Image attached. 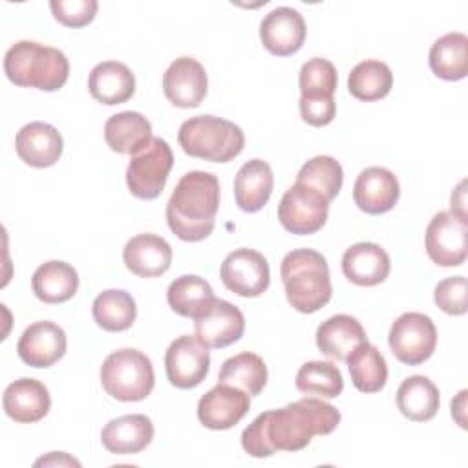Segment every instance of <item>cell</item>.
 I'll return each instance as SVG.
<instances>
[{"label": "cell", "mask_w": 468, "mask_h": 468, "mask_svg": "<svg viewBox=\"0 0 468 468\" xmlns=\"http://www.w3.org/2000/svg\"><path fill=\"white\" fill-rule=\"evenodd\" d=\"M219 208V181L203 170L186 172L166 203V223L183 241L208 238Z\"/></svg>", "instance_id": "1"}, {"label": "cell", "mask_w": 468, "mask_h": 468, "mask_svg": "<svg viewBox=\"0 0 468 468\" xmlns=\"http://www.w3.org/2000/svg\"><path fill=\"white\" fill-rule=\"evenodd\" d=\"M260 417L274 452L303 450L314 435H327L340 422V411L316 397L294 400L280 410L260 413Z\"/></svg>", "instance_id": "2"}, {"label": "cell", "mask_w": 468, "mask_h": 468, "mask_svg": "<svg viewBox=\"0 0 468 468\" xmlns=\"http://www.w3.org/2000/svg\"><path fill=\"white\" fill-rule=\"evenodd\" d=\"M282 282L287 302L298 313H316L333 294L325 258L314 249H294L282 260Z\"/></svg>", "instance_id": "3"}, {"label": "cell", "mask_w": 468, "mask_h": 468, "mask_svg": "<svg viewBox=\"0 0 468 468\" xmlns=\"http://www.w3.org/2000/svg\"><path fill=\"white\" fill-rule=\"evenodd\" d=\"M4 71L16 86L57 91L68 80L69 62L57 48L35 40H18L5 51Z\"/></svg>", "instance_id": "4"}, {"label": "cell", "mask_w": 468, "mask_h": 468, "mask_svg": "<svg viewBox=\"0 0 468 468\" xmlns=\"http://www.w3.org/2000/svg\"><path fill=\"white\" fill-rule=\"evenodd\" d=\"M179 146L185 154L210 163H229L245 146L241 128L214 115H196L179 126Z\"/></svg>", "instance_id": "5"}, {"label": "cell", "mask_w": 468, "mask_h": 468, "mask_svg": "<svg viewBox=\"0 0 468 468\" xmlns=\"http://www.w3.org/2000/svg\"><path fill=\"white\" fill-rule=\"evenodd\" d=\"M104 391L121 402L144 400L155 384L150 358L139 349H117L101 366Z\"/></svg>", "instance_id": "6"}, {"label": "cell", "mask_w": 468, "mask_h": 468, "mask_svg": "<svg viewBox=\"0 0 468 468\" xmlns=\"http://www.w3.org/2000/svg\"><path fill=\"white\" fill-rule=\"evenodd\" d=\"M174 165V154L168 143L161 137H154L150 144L132 155L126 168L128 190L139 199H155L163 192L168 174Z\"/></svg>", "instance_id": "7"}, {"label": "cell", "mask_w": 468, "mask_h": 468, "mask_svg": "<svg viewBox=\"0 0 468 468\" xmlns=\"http://www.w3.org/2000/svg\"><path fill=\"white\" fill-rule=\"evenodd\" d=\"M329 203L331 201L316 188L296 181L285 190L278 203V219L282 227L292 234H314L327 221Z\"/></svg>", "instance_id": "8"}, {"label": "cell", "mask_w": 468, "mask_h": 468, "mask_svg": "<svg viewBox=\"0 0 468 468\" xmlns=\"http://www.w3.org/2000/svg\"><path fill=\"white\" fill-rule=\"evenodd\" d=\"M388 342L399 362L419 366L433 355L437 329L430 316L422 313H404L391 324Z\"/></svg>", "instance_id": "9"}, {"label": "cell", "mask_w": 468, "mask_h": 468, "mask_svg": "<svg viewBox=\"0 0 468 468\" xmlns=\"http://www.w3.org/2000/svg\"><path fill=\"white\" fill-rule=\"evenodd\" d=\"M219 276L229 291L243 298L260 296L271 283V271L265 256L245 247L236 249L223 260Z\"/></svg>", "instance_id": "10"}, {"label": "cell", "mask_w": 468, "mask_h": 468, "mask_svg": "<svg viewBox=\"0 0 468 468\" xmlns=\"http://www.w3.org/2000/svg\"><path fill=\"white\" fill-rule=\"evenodd\" d=\"M466 221L452 212H437L426 227L424 247L441 267H459L466 260Z\"/></svg>", "instance_id": "11"}, {"label": "cell", "mask_w": 468, "mask_h": 468, "mask_svg": "<svg viewBox=\"0 0 468 468\" xmlns=\"http://www.w3.org/2000/svg\"><path fill=\"white\" fill-rule=\"evenodd\" d=\"M196 338L208 349H221L243 336L245 318L243 313L227 300L214 298L194 318Z\"/></svg>", "instance_id": "12"}, {"label": "cell", "mask_w": 468, "mask_h": 468, "mask_svg": "<svg viewBox=\"0 0 468 468\" xmlns=\"http://www.w3.org/2000/svg\"><path fill=\"white\" fill-rule=\"evenodd\" d=\"M210 367L208 347H205L196 335H183L176 338L165 355L166 378L179 389H190L199 386Z\"/></svg>", "instance_id": "13"}, {"label": "cell", "mask_w": 468, "mask_h": 468, "mask_svg": "<svg viewBox=\"0 0 468 468\" xmlns=\"http://www.w3.org/2000/svg\"><path fill=\"white\" fill-rule=\"evenodd\" d=\"M250 397L230 384L218 382L197 402V419L208 430H229L249 411Z\"/></svg>", "instance_id": "14"}, {"label": "cell", "mask_w": 468, "mask_h": 468, "mask_svg": "<svg viewBox=\"0 0 468 468\" xmlns=\"http://www.w3.org/2000/svg\"><path fill=\"white\" fill-rule=\"evenodd\" d=\"M207 71L192 57L176 58L163 75L165 97L177 108H197L207 95Z\"/></svg>", "instance_id": "15"}, {"label": "cell", "mask_w": 468, "mask_h": 468, "mask_svg": "<svg viewBox=\"0 0 468 468\" xmlns=\"http://www.w3.org/2000/svg\"><path fill=\"white\" fill-rule=\"evenodd\" d=\"M307 27L303 16L287 5L267 13L260 24V38L263 48L278 57L296 53L305 40Z\"/></svg>", "instance_id": "16"}, {"label": "cell", "mask_w": 468, "mask_h": 468, "mask_svg": "<svg viewBox=\"0 0 468 468\" xmlns=\"http://www.w3.org/2000/svg\"><path fill=\"white\" fill-rule=\"evenodd\" d=\"M66 346L64 329L55 322L42 320L24 329L16 351L24 364L31 367H49L64 356Z\"/></svg>", "instance_id": "17"}, {"label": "cell", "mask_w": 468, "mask_h": 468, "mask_svg": "<svg viewBox=\"0 0 468 468\" xmlns=\"http://www.w3.org/2000/svg\"><path fill=\"white\" fill-rule=\"evenodd\" d=\"M400 196L397 176L384 166H369L362 170L353 186L355 205L366 214L389 212Z\"/></svg>", "instance_id": "18"}, {"label": "cell", "mask_w": 468, "mask_h": 468, "mask_svg": "<svg viewBox=\"0 0 468 468\" xmlns=\"http://www.w3.org/2000/svg\"><path fill=\"white\" fill-rule=\"evenodd\" d=\"M15 150L26 165L35 168H48L60 159L64 141L55 126L35 121L18 130Z\"/></svg>", "instance_id": "19"}, {"label": "cell", "mask_w": 468, "mask_h": 468, "mask_svg": "<svg viewBox=\"0 0 468 468\" xmlns=\"http://www.w3.org/2000/svg\"><path fill=\"white\" fill-rule=\"evenodd\" d=\"M122 261L139 278H157L170 269L172 247L157 234H137L126 241Z\"/></svg>", "instance_id": "20"}, {"label": "cell", "mask_w": 468, "mask_h": 468, "mask_svg": "<svg viewBox=\"0 0 468 468\" xmlns=\"http://www.w3.org/2000/svg\"><path fill=\"white\" fill-rule=\"evenodd\" d=\"M4 411L20 424H31L44 419L51 408L48 388L37 378H18L4 391Z\"/></svg>", "instance_id": "21"}, {"label": "cell", "mask_w": 468, "mask_h": 468, "mask_svg": "<svg viewBox=\"0 0 468 468\" xmlns=\"http://www.w3.org/2000/svg\"><path fill=\"white\" fill-rule=\"evenodd\" d=\"M391 269L388 252L369 241H360L351 245L342 256L344 276L360 287H373L382 283Z\"/></svg>", "instance_id": "22"}, {"label": "cell", "mask_w": 468, "mask_h": 468, "mask_svg": "<svg viewBox=\"0 0 468 468\" xmlns=\"http://www.w3.org/2000/svg\"><path fill=\"white\" fill-rule=\"evenodd\" d=\"M154 439V424L143 413L112 419L101 431L102 446L115 455L143 452Z\"/></svg>", "instance_id": "23"}, {"label": "cell", "mask_w": 468, "mask_h": 468, "mask_svg": "<svg viewBox=\"0 0 468 468\" xmlns=\"http://www.w3.org/2000/svg\"><path fill=\"white\" fill-rule=\"evenodd\" d=\"M362 342H367L366 331L351 314H335L322 322L316 329L318 349L333 360L346 362L351 351Z\"/></svg>", "instance_id": "24"}, {"label": "cell", "mask_w": 468, "mask_h": 468, "mask_svg": "<svg viewBox=\"0 0 468 468\" xmlns=\"http://www.w3.org/2000/svg\"><path fill=\"white\" fill-rule=\"evenodd\" d=\"M104 139L113 152L137 155L154 139L152 124L139 112H121L104 122Z\"/></svg>", "instance_id": "25"}, {"label": "cell", "mask_w": 468, "mask_h": 468, "mask_svg": "<svg viewBox=\"0 0 468 468\" xmlns=\"http://www.w3.org/2000/svg\"><path fill=\"white\" fill-rule=\"evenodd\" d=\"M272 185L274 176L269 163L263 159L247 161L234 179L236 205L249 214L261 210L272 194Z\"/></svg>", "instance_id": "26"}, {"label": "cell", "mask_w": 468, "mask_h": 468, "mask_svg": "<svg viewBox=\"0 0 468 468\" xmlns=\"http://www.w3.org/2000/svg\"><path fill=\"white\" fill-rule=\"evenodd\" d=\"M88 90L91 97L102 104H121L133 95L135 77L126 64L104 60L91 69L88 77Z\"/></svg>", "instance_id": "27"}, {"label": "cell", "mask_w": 468, "mask_h": 468, "mask_svg": "<svg viewBox=\"0 0 468 468\" xmlns=\"http://www.w3.org/2000/svg\"><path fill=\"white\" fill-rule=\"evenodd\" d=\"M31 289L44 303H62L75 296L79 289V274L69 263L51 260L33 272Z\"/></svg>", "instance_id": "28"}, {"label": "cell", "mask_w": 468, "mask_h": 468, "mask_svg": "<svg viewBox=\"0 0 468 468\" xmlns=\"http://www.w3.org/2000/svg\"><path fill=\"white\" fill-rule=\"evenodd\" d=\"M441 404L437 386L424 375H411L397 389V408L415 422H426L435 417Z\"/></svg>", "instance_id": "29"}, {"label": "cell", "mask_w": 468, "mask_h": 468, "mask_svg": "<svg viewBox=\"0 0 468 468\" xmlns=\"http://www.w3.org/2000/svg\"><path fill=\"white\" fill-rule=\"evenodd\" d=\"M353 386L362 393H377L386 386L388 364L382 353L369 342L356 346L346 358Z\"/></svg>", "instance_id": "30"}, {"label": "cell", "mask_w": 468, "mask_h": 468, "mask_svg": "<svg viewBox=\"0 0 468 468\" xmlns=\"http://www.w3.org/2000/svg\"><path fill=\"white\" fill-rule=\"evenodd\" d=\"M430 68L442 80H461L468 73V37L446 33L430 49Z\"/></svg>", "instance_id": "31"}, {"label": "cell", "mask_w": 468, "mask_h": 468, "mask_svg": "<svg viewBox=\"0 0 468 468\" xmlns=\"http://www.w3.org/2000/svg\"><path fill=\"white\" fill-rule=\"evenodd\" d=\"M91 314L99 327L119 333L132 327L137 316V307L130 292L122 289H108L93 300Z\"/></svg>", "instance_id": "32"}, {"label": "cell", "mask_w": 468, "mask_h": 468, "mask_svg": "<svg viewBox=\"0 0 468 468\" xmlns=\"http://www.w3.org/2000/svg\"><path fill=\"white\" fill-rule=\"evenodd\" d=\"M214 298L210 283L196 274H183L166 289V302L170 309L186 318H196Z\"/></svg>", "instance_id": "33"}, {"label": "cell", "mask_w": 468, "mask_h": 468, "mask_svg": "<svg viewBox=\"0 0 468 468\" xmlns=\"http://www.w3.org/2000/svg\"><path fill=\"white\" fill-rule=\"evenodd\" d=\"M218 380L243 389L249 397H256L267 384V366L261 356L245 351L223 362Z\"/></svg>", "instance_id": "34"}, {"label": "cell", "mask_w": 468, "mask_h": 468, "mask_svg": "<svg viewBox=\"0 0 468 468\" xmlns=\"http://www.w3.org/2000/svg\"><path fill=\"white\" fill-rule=\"evenodd\" d=\"M391 86L393 73L389 66L380 60L358 62L347 77L349 93L364 102L384 99L391 91Z\"/></svg>", "instance_id": "35"}, {"label": "cell", "mask_w": 468, "mask_h": 468, "mask_svg": "<svg viewBox=\"0 0 468 468\" xmlns=\"http://www.w3.org/2000/svg\"><path fill=\"white\" fill-rule=\"evenodd\" d=\"M296 389L303 395H314L320 399H335L344 389V378L340 369L333 362L311 360L305 362L296 373Z\"/></svg>", "instance_id": "36"}, {"label": "cell", "mask_w": 468, "mask_h": 468, "mask_svg": "<svg viewBox=\"0 0 468 468\" xmlns=\"http://www.w3.org/2000/svg\"><path fill=\"white\" fill-rule=\"evenodd\" d=\"M298 183L316 188L322 196L333 201L342 190L344 170L342 165L331 155H316L309 159L296 176Z\"/></svg>", "instance_id": "37"}, {"label": "cell", "mask_w": 468, "mask_h": 468, "mask_svg": "<svg viewBox=\"0 0 468 468\" xmlns=\"http://www.w3.org/2000/svg\"><path fill=\"white\" fill-rule=\"evenodd\" d=\"M300 99H309V101H318V99H333L336 84H338V75L336 68L333 62L322 57H314L300 68Z\"/></svg>", "instance_id": "38"}, {"label": "cell", "mask_w": 468, "mask_h": 468, "mask_svg": "<svg viewBox=\"0 0 468 468\" xmlns=\"http://www.w3.org/2000/svg\"><path fill=\"white\" fill-rule=\"evenodd\" d=\"M51 13L66 27L88 26L99 9L97 0H51Z\"/></svg>", "instance_id": "39"}, {"label": "cell", "mask_w": 468, "mask_h": 468, "mask_svg": "<svg viewBox=\"0 0 468 468\" xmlns=\"http://www.w3.org/2000/svg\"><path fill=\"white\" fill-rule=\"evenodd\" d=\"M433 300L441 311L452 316L466 313V278L450 276L435 285Z\"/></svg>", "instance_id": "40"}, {"label": "cell", "mask_w": 468, "mask_h": 468, "mask_svg": "<svg viewBox=\"0 0 468 468\" xmlns=\"http://www.w3.org/2000/svg\"><path fill=\"white\" fill-rule=\"evenodd\" d=\"M336 102L335 99H300V115L311 126H325L335 119Z\"/></svg>", "instance_id": "41"}, {"label": "cell", "mask_w": 468, "mask_h": 468, "mask_svg": "<svg viewBox=\"0 0 468 468\" xmlns=\"http://www.w3.org/2000/svg\"><path fill=\"white\" fill-rule=\"evenodd\" d=\"M450 207H452V214L466 221V179H463L452 192Z\"/></svg>", "instance_id": "42"}, {"label": "cell", "mask_w": 468, "mask_h": 468, "mask_svg": "<svg viewBox=\"0 0 468 468\" xmlns=\"http://www.w3.org/2000/svg\"><path fill=\"white\" fill-rule=\"evenodd\" d=\"M35 466H77L79 468L80 463L64 452H51L49 455L35 461Z\"/></svg>", "instance_id": "43"}, {"label": "cell", "mask_w": 468, "mask_h": 468, "mask_svg": "<svg viewBox=\"0 0 468 468\" xmlns=\"http://www.w3.org/2000/svg\"><path fill=\"white\" fill-rule=\"evenodd\" d=\"M466 395L468 391L466 389H461L457 399L452 400V417L457 420V424L461 428H466V417H464V411H466Z\"/></svg>", "instance_id": "44"}]
</instances>
